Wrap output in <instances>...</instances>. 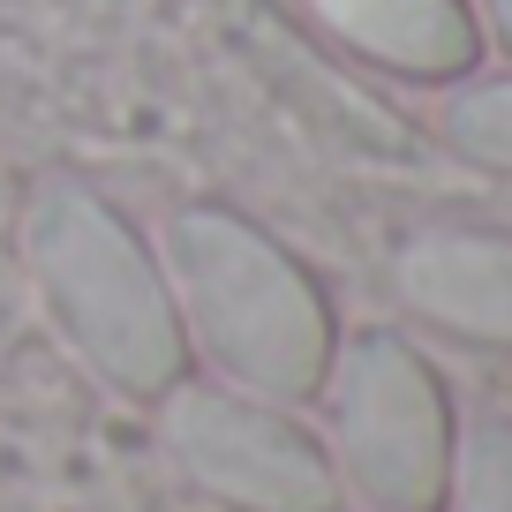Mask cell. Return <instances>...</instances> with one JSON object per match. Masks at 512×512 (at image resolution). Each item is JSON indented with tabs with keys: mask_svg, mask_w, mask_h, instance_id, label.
<instances>
[{
	"mask_svg": "<svg viewBox=\"0 0 512 512\" xmlns=\"http://www.w3.org/2000/svg\"><path fill=\"white\" fill-rule=\"evenodd\" d=\"M166 287L189 354H204L219 384L279 407L317 400L339 324L317 272L287 241L226 204H189L166 226Z\"/></svg>",
	"mask_w": 512,
	"mask_h": 512,
	"instance_id": "1",
	"label": "cell"
},
{
	"mask_svg": "<svg viewBox=\"0 0 512 512\" xmlns=\"http://www.w3.org/2000/svg\"><path fill=\"white\" fill-rule=\"evenodd\" d=\"M159 445L181 482L219 512H339L324 437L302 430L279 400L181 377L159 400Z\"/></svg>",
	"mask_w": 512,
	"mask_h": 512,
	"instance_id": "4",
	"label": "cell"
},
{
	"mask_svg": "<svg viewBox=\"0 0 512 512\" xmlns=\"http://www.w3.org/2000/svg\"><path fill=\"white\" fill-rule=\"evenodd\" d=\"M482 23H490V38L512 53V0H482Z\"/></svg>",
	"mask_w": 512,
	"mask_h": 512,
	"instance_id": "9",
	"label": "cell"
},
{
	"mask_svg": "<svg viewBox=\"0 0 512 512\" xmlns=\"http://www.w3.org/2000/svg\"><path fill=\"white\" fill-rule=\"evenodd\" d=\"M23 256H31L53 332L68 339V354L98 384H113L121 400L159 407L189 377V339H181L159 249L98 189L46 181L31 196V219H23Z\"/></svg>",
	"mask_w": 512,
	"mask_h": 512,
	"instance_id": "2",
	"label": "cell"
},
{
	"mask_svg": "<svg viewBox=\"0 0 512 512\" xmlns=\"http://www.w3.org/2000/svg\"><path fill=\"white\" fill-rule=\"evenodd\" d=\"M437 512H512V415L460 422Z\"/></svg>",
	"mask_w": 512,
	"mask_h": 512,
	"instance_id": "7",
	"label": "cell"
},
{
	"mask_svg": "<svg viewBox=\"0 0 512 512\" xmlns=\"http://www.w3.org/2000/svg\"><path fill=\"white\" fill-rule=\"evenodd\" d=\"M324 400V452L339 490L369 512H437L452 467V392L422 347L400 332H347L317 384Z\"/></svg>",
	"mask_w": 512,
	"mask_h": 512,
	"instance_id": "3",
	"label": "cell"
},
{
	"mask_svg": "<svg viewBox=\"0 0 512 512\" xmlns=\"http://www.w3.org/2000/svg\"><path fill=\"white\" fill-rule=\"evenodd\" d=\"M392 294L430 332L512 354V234H490V226H422L392 256Z\"/></svg>",
	"mask_w": 512,
	"mask_h": 512,
	"instance_id": "5",
	"label": "cell"
},
{
	"mask_svg": "<svg viewBox=\"0 0 512 512\" xmlns=\"http://www.w3.org/2000/svg\"><path fill=\"white\" fill-rule=\"evenodd\" d=\"M317 16L339 31V46L407 83H460L482 53L467 0H317Z\"/></svg>",
	"mask_w": 512,
	"mask_h": 512,
	"instance_id": "6",
	"label": "cell"
},
{
	"mask_svg": "<svg viewBox=\"0 0 512 512\" xmlns=\"http://www.w3.org/2000/svg\"><path fill=\"white\" fill-rule=\"evenodd\" d=\"M445 144L467 166L512 181V76H482V83L460 76V91L445 98Z\"/></svg>",
	"mask_w": 512,
	"mask_h": 512,
	"instance_id": "8",
	"label": "cell"
}]
</instances>
